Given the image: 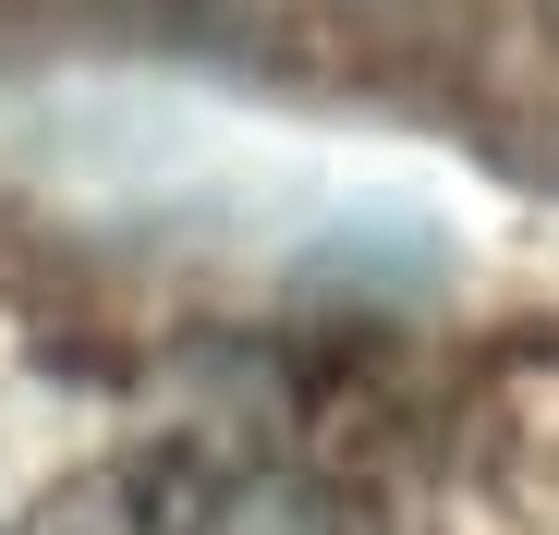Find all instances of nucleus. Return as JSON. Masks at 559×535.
<instances>
[{
    "label": "nucleus",
    "instance_id": "f257e3e1",
    "mask_svg": "<svg viewBox=\"0 0 559 535\" xmlns=\"http://www.w3.org/2000/svg\"><path fill=\"white\" fill-rule=\"evenodd\" d=\"M195 535H341V499L317 475H231L195 511Z\"/></svg>",
    "mask_w": 559,
    "mask_h": 535
},
{
    "label": "nucleus",
    "instance_id": "f03ea898",
    "mask_svg": "<svg viewBox=\"0 0 559 535\" xmlns=\"http://www.w3.org/2000/svg\"><path fill=\"white\" fill-rule=\"evenodd\" d=\"M13 535H158V499H146L134 475H73V487H49Z\"/></svg>",
    "mask_w": 559,
    "mask_h": 535
}]
</instances>
